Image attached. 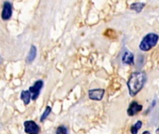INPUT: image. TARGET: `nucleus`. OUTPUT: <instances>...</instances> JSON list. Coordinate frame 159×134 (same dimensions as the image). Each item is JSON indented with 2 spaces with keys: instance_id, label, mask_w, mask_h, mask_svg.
Instances as JSON below:
<instances>
[{
  "instance_id": "obj_1",
  "label": "nucleus",
  "mask_w": 159,
  "mask_h": 134,
  "mask_svg": "<svg viewBox=\"0 0 159 134\" xmlns=\"http://www.w3.org/2000/svg\"><path fill=\"white\" fill-rule=\"evenodd\" d=\"M146 82V74L144 72L137 71L130 75L128 80V89L129 93L131 97L136 96L144 87Z\"/></svg>"
},
{
  "instance_id": "obj_2",
  "label": "nucleus",
  "mask_w": 159,
  "mask_h": 134,
  "mask_svg": "<svg viewBox=\"0 0 159 134\" xmlns=\"http://www.w3.org/2000/svg\"><path fill=\"white\" fill-rule=\"evenodd\" d=\"M158 35L156 33H149L147 34L140 43V49L142 51H149L157 45L158 42Z\"/></svg>"
},
{
  "instance_id": "obj_3",
  "label": "nucleus",
  "mask_w": 159,
  "mask_h": 134,
  "mask_svg": "<svg viewBox=\"0 0 159 134\" xmlns=\"http://www.w3.org/2000/svg\"><path fill=\"white\" fill-rule=\"evenodd\" d=\"M43 86H44L43 80H37V81L34 82V84L32 87L29 88V91L31 93V100H33V101L37 100Z\"/></svg>"
},
{
  "instance_id": "obj_4",
  "label": "nucleus",
  "mask_w": 159,
  "mask_h": 134,
  "mask_svg": "<svg viewBox=\"0 0 159 134\" xmlns=\"http://www.w3.org/2000/svg\"><path fill=\"white\" fill-rule=\"evenodd\" d=\"M24 132L26 134H39L40 128L39 126L33 120H27L23 123Z\"/></svg>"
},
{
  "instance_id": "obj_5",
  "label": "nucleus",
  "mask_w": 159,
  "mask_h": 134,
  "mask_svg": "<svg viewBox=\"0 0 159 134\" xmlns=\"http://www.w3.org/2000/svg\"><path fill=\"white\" fill-rule=\"evenodd\" d=\"M12 16V4L8 1H5L2 7L1 18L3 21H8Z\"/></svg>"
},
{
  "instance_id": "obj_6",
  "label": "nucleus",
  "mask_w": 159,
  "mask_h": 134,
  "mask_svg": "<svg viewBox=\"0 0 159 134\" xmlns=\"http://www.w3.org/2000/svg\"><path fill=\"white\" fill-rule=\"evenodd\" d=\"M143 105L142 104H140L139 103H137V102H132L130 104H129V108H128V110H127V114H128V116L129 117H134V116H136L137 114H139L142 110H143Z\"/></svg>"
},
{
  "instance_id": "obj_7",
  "label": "nucleus",
  "mask_w": 159,
  "mask_h": 134,
  "mask_svg": "<svg viewBox=\"0 0 159 134\" xmlns=\"http://www.w3.org/2000/svg\"><path fill=\"white\" fill-rule=\"evenodd\" d=\"M105 90L103 89H94L89 91V97L93 101H101L103 98Z\"/></svg>"
},
{
  "instance_id": "obj_8",
  "label": "nucleus",
  "mask_w": 159,
  "mask_h": 134,
  "mask_svg": "<svg viewBox=\"0 0 159 134\" xmlns=\"http://www.w3.org/2000/svg\"><path fill=\"white\" fill-rule=\"evenodd\" d=\"M122 62L126 65H133L134 64V55L130 51L124 52L122 56Z\"/></svg>"
},
{
  "instance_id": "obj_9",
  "label": "nucleus",
  "mask_w": 159,
  "mask_h": 134,
  "mask_svg": "<svg viewBox=\"0 0 159 134\" xmlns=\"http://www.w3.org/2000/svg\"><path fill=\"white\" fill-rule=\"evenodd\" d=\"M36 53H37V50H36L35 46L32 45L31 48H30L29 53H28V55H27V57H26V59H25V62H26L27 63H29V64L32 63V62L34 61L35 57H36Z\"/></svg>"
},
{
  "instance_id": "obj_10",
  "label": "nucleus",
  "mask_w": 159,
  "mask_h": 134,
  "mask_svg": "<svg viewBox=\"0 0 159 134\" xmlns=\"http://www.w3.org/2000/svg\"><path fill=\"white\" fill-rule=\"evenodd\" d=\"M145 7V4L144 3H142V2H135V3H132L130 6H129V8L131 10H134L136 11L137 13H140L143 11V7Z\"/></svg>"
},
{
  "instance_id": "obj_11",
  "label": "nucleus",
  "mask_w": 159,
  "mask_h": 134,
  "mask_svg": "<svg viewBox=\"0 0 159 134\" xmlns=\"http://www.w3.org/2000/svg\"><path fill=\"white\" fill-rule=\"evenodd\" d=\"M20 99L23 102V104L25 105L29 104V103L31 102V93L29 90H22L20 93Z\"/></svg>"
},
{
  "instance_id": "obj_12",
  "label": "nucleus",
  "mask_w": 159,
  "mask_h": 134,
  "mask_svg": "<svg viewBox=\"0 0 159 134\" xmlns=\"http://www.w3.org/2000/svg\"><path fill=\"white\" fill-rule=\"evenodd\" d=\"M142 127H143V122L141 120H139L135 124L132 125V127L130 128V132L131 134H138L139 131L142 129Z\"/></svg>"
},
{
  "instance_id": "obj_13",
  "label": "nucleus",
  "mask_w": 159,
  "mask_h": 134,
  "mask_svg": "<svg viewBox=\"0 0 159 134\" xmlns=\"http://www.w3.org/2000/svg\"><path fill=\"white\" fill-rule=\"evenodd\" d=\"M50 112H51V107H50V106H47V107L45 108V111L43 112L41 118H40V121H41V122L45 121V120L48 118V117L49 116Z\"/></svg>"
},
{
  "instance_id": "obj_14",
  "label": "nucleus",
  "mask_w": 159,
  "mask_h": 134,
  "mask_svg": "<svg viewBox=\"0 0 159 134\" xmlns=\"http://www.w3.org/2000/svg\"><path fill=\"white\" fill-rule=\"evenodd\" d=\"M56 134H69V131L65 126H59L56 130Z\"/></svg>"
},
{
  "instance_id": "obj_15",
  "label": "nucleus",
  "mask_w": 159,
  "mask_h": 134,
  "mask_svg": "<svg viewBox=\"0 0 159 134\" xmlns=\"http://www.w3.org/2000/svg\"><path fill=\"white\" fill-rule=\"evenodd\" d=\"M143 134H151V132H148V131H146V132H144Z\"/></svg>"
},
{
  "instance_id": "obj_16",
  "label": "nucleus",
  "mask_w": 159,
  "mask_h": 134,
  "mask_svg": "<svg viewBox=\"0 0 159 134\" xmlns=\"http://www.w3.org/2000/svg\"><path fill=\"white\" fill-rule=\"evenodd\" d=\"M2 62H3V58H2V57L0 56V64H1Z\"/></svg>"
}]
</instances>
